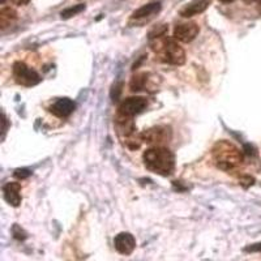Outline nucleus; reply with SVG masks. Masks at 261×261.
Instances as JSON below:
<instances>
[{
    "label": "nucleus",
    "mask_w": 261,
    "mask_h": 261,
    "mask_svg": "<svg viewBox=\"0 0 261 261\" xmlns=\"http://www.w3.org/2000/svg\"><path fill=\"white\" fill-rule=\"evenodd\" d=\"M144 162L146 169L163 176L171 175L175 167V158L167 148L155 146L144 153Z\"/></svg>",
    "instance_id": "nucleus-1"
},
{
    "label": "nucleus",
    "mask_w": 261,
    "mask_h": 261,
    "mask_svg": "<svg viewBox=\"0 0 261 261\" xmlns=\"http://www.w3.org/2000/svg\"><path fill=\"white\" fill-rule=\"evenodd\" d=\"M214 162L221 170L230 171L243 162L242 151L228 141H220L213 148Z\"/></svg>",
    "instance_id": "nucleus-2"
},
{
    "label": "nucleus",
    "mask_w": 261,
    "mask_h": 261,
    "mask_svg": "<svg viewBox=\"0 0 261 261\" xmlns=\"http://www.w3.org/2000/svg\"><path fill=\"white\" fill-rule=\"evenodd\" d=\"M153 50L158 54V59L163 63L172 65H181L186 62V53L174 38L166 37L158 42L157 46H153Z\"/></svg>",
    "instance_id": "nucleus-3"
},
{
    "label": "nucleus",
    "mask_w": 261,
    "mask_h": 261,
    "mask_svg": "<svg viewBox=\"0 0 261 261\" xmlns=\"http://www.w3.org/2000/svg\"><path fill=\"white\" fill-rule=\"evenodd\" d=\"M12 73L15 80L22 86H34L41 83V76L34 69L29 68L24 62H16L13 64Z\"/></svg>",
    "instance_id": "nucleus-4"
},
{
    "label": "nucleus",
    "mask_w": 261,
    "mask_h": 261,
    "mask_svg": "<svg viewBox=\"0 0 261 261\" xmlns=\"http://www.w3.org/2000/svg\"><path fill=\"white\" fill-rule=\"evenodd\" d=\"M148 107V101L144 97H129L119 106V115L124 118H134L135 115L143 113Z\"/></svg>",
    "instance_id": "nucleus-5"
},
{
    "label": "nucleus",
    "mask_w": 261,
    "mask_h": 261,
    "mask_svg": "<svg viewBox=\"0 0 261 261\" xmlns=\"http://www.w3.org/2000/svg\"><path fill=\"white\" fill-rule=\"evenodd\" d=\"M199 32L200 28L196 22H184V24H179L175 27L174 38L183 42V43H188V42H192L197 37Z\"/></svg>",
    "instance_id": "nucleus-6"
},
{
    "label": "nucleus",
    "mask_w": 261,
    "mask_h": 261,
    "mask_svg": "<svg viewBox=\"0 0 261 261\" xmlns=\"http://www.w3.org/2000/svg\"><path fill=\"white\" fill-rule=\"evenodd\" d=\"M114 246L120 255H130L136 248V239L129 232H120L114 239Z\"/></svg>",
    "instance_id": "nucleus-7"
},
{
    "label": "nucleus",
    "mask_w": 261,
    "mask_h": 261,
    "mask_svg": "<svg viewBox=\"0 0 261 261\" xmlns=\"http://www.w3.org/2000/svg\"><path fill=\"white\" fill-rule=\"evenodd\" d=\"M140 137L146 144L163 143V141H166V140H169L171 137V132H170V128L154 127L143 132V134L140 135Z\"/></svg>",
    "instance_id": "nucleus-8"
},
{
    "label": "nucleus",
    "mask_w": 261,
    "mask_h": 261,
    "mask_svg": "<svg viewBox=\"0 0 261 261\" xmlns=\"http://www.w3.org/2000/svg\"><path fill=\"white\" fill-rule=\"evenodd\" d=\"M76 109V103L69 98H60L51 106V113L58 118H67Z\"/></svg>",
    "instance_id": "nucleus-9"
},
{
    "label": "nucleus",
    "mask_w": 261,
    "mask_h": 261,
    "mask_svg": "<svg viewBox=\"0 0 261 261\" xmlns=\"http://www.w3.org/2000/svg\"><path fill=\"white\" fill-rule=\"evenodd\" d=\"M21 184L16 181H9L3 187L4 199L12 206H18L21 204Z\"/></svg>",
    "instance_id": "nucleus-10"
},
{
    "label": "nucleus",
    "mask_w": 261,
    "mask_h": 261,
    "mask_svg": "<svg viewBox=\"0 0 261 261\" xmlns=\"http://www.w3.org/2000/svg\"><path fill=\"white\" fill-rule=\"evenodd\" d=\"M209 6H211V0H193V2L188 3L184 8L180 9L179 15L186 18L192 17V16L200 15L204 11H206Z\"/></svg>",
    "instance_id": "nucleus-11"
},
{
    "label": "nucleus",
    "mask_w": 261,
    "mask_h": 261,
    "mask_svg": "<svg viewBox=\"0 0 261 261\" xmlns=\"http://www.w3.org/2000/svg\"><path fill=\"white\" fill-rule=\"evenodd\" d=\"M161 11V3L154 2V3H149L143 6L141 8L136 9L134 13H132V18H144L149 17V16H153L155 13H158Z\"/></svg>",
    "instance_id": "nucleus-12"
},
{
    "label": "nucleus",
    "mask_w": 261,
    "mask_h": 261,
    "mask_svg": "<svg viewBox=\"0 0 261 261\" xmlns=\"http://www.w3.org/2000/svg\"><path fill=\"white\" fill-rule=\"evenodd\" d=\"M16 18H17V13L12 8H8V7L2 8V11H0V25H2V29H6L7 27L13 24V21Z\"/></svg>",
    "instance_id": "nucleus-13"
},
{
    "label": "nucleus",
    "mask_w": 261,
    "mask_h": 261,
    "mask_svg": "<svg viewBox=\"0 0 261 261\" xmlns=\"http://www.w3.org/2000/svg\"><path fill=\"white\" fill-rule=\"evenodd\" d=\"M146 83H148V74L136 73L130 80L129 88L132 92H141L146 88Z\"/></svg>",
    "instance_id": "nucleus-14"
},
{
    "label": "nucleus",
    "mask_w": 261,
    "mask_h": 261,
    "mask_svg": "<svg viewBox=\"0 0 261 261\" xmlns=\"http://www.w3.org/2000/svg\"><path fill=\"white\" fill-rule=\"evenodd\" d=\"M84 9H85V6H84V4H77V6H73V7H71V8L64 9V11L60 13V16H62L63 20H68V18L73 17V16L79 15L80 12H83Z\"/></svg>",
    "instance_id": "nucleus-15"
},
{
    "label": "nucleus",
    "mask_w": 261,
    "mask_h": 261,
    "mask_svg": "<svg viewBox=\"0 0 261 261\" xmlns=\"http://www.w3.org/2000/svg\"><path fill=\"white\" fill-rule=\"evenodd\" d=\"M12 235L15 239H17V241H25L28 238V232L18 225L12 226Z\"/></svg>",
    "instance_id": "nucleus-16"
},
{
    "label": "nucleus",
    "mask_w": 261,
    "mask_h": 261,
    "mask_svg": "<svg viewBox=\"0 0 261 261\" xmlns=\"http://www.w3.org/2000/svg\"><path fill=\"white\" fill-rule=\"evenodd\" d=\"M167 29H169V28H167V25H160V27L154 28V29L149 33V38L150 39L161 38V37H163L165 34H166Z\"/></svg>",
    "instance_id": "nucleus-17"
},
{
    "label": "nucleus",
    "mask_w": 261,
    "mask_h": 261,
    "mask_svg": "<svg viewBox=\"0 0 261 261\" xmlns=\"http://www.w3.org/2000/svg\"><path fill=\"white\" fill-rule=\"evenodd\" d=\"M13 175L18 179H27L32 175V171L29 169H16L15 172H13Z\"/></svg>",
    "instance_id": "nucleus-18"
},
{
    "label": "nucleus",
    "mask_w": 261,
    "mask_h": 261,
    "mask_svg": "<svg viewBox=\"0 0 261 261\" xmlns=\"http://www.w3.org/2000/svg\"><path fill=\"white\" fill-rule=\"evenodd\" d=\"M122 83H116L113 85V89H111V98H113V101H116L122 93Z\"/></svg>",
    "instance_id": "nucleus-19"
},
{
    "label": "nucleus",
    "mask_w": 261,
    "mask_h": 261,
    "mask_svg": "<svg viewBox=\"0 0 261 261\" xmlns=\"http://www.w3.org/2000/svg\"><path fill=\"white\" fill-rule=\"evenodd\" d=\"M246 251L247 252H258V251H261V243L252 244L251 247H247Z\"/></svg>",
    "instance_id": "nucleus-20"
},
{
    "label": "nucleus",
    "mask_w": 261,
    "mask_h": 261,
    "mask_svg": "<svg viewBox=\"0 0 261 261\" xmlns=\"http://www.w3.org/2000/svg\"><path fill=\"white\" fill-rule=\"evenodd\" d=\"M2 2H4V0H2ZM12 3L17 4V6H24V4L29 3V0H12Z\"/></svg>",
    "instance_id": "nucleus-21"
},
{
    "label": "nucleus",
    "mask_w": 261,
    "mask_h": 261,
    "mask_svg": "<svg viewBox=\"0 0 261 261\" xmlns=\"http://www.w3.org/2000/svg\"><path fill=\"white\" fill-rule=\"evenodd\" d=\"M255 2H257V0H244V3H247V4L255 3Z\"/></svg>",
    "instance_id": "nucleus-22"
},
{
    "label": "nucleus",
    "mask_w": 261,
    "mask_h": 261,
    "mask_svg": "<svg viewBox=\"0 0 261 261\" xmlns=\"http://www.w3.org/2000/svg\"><path fill=\"white\" fill-rule=\"evenodd\" d=\"M221 3H232L234 0H220Z\"/></svg>",
    "instance_id": "nucleus-23"
}]
</instances>
